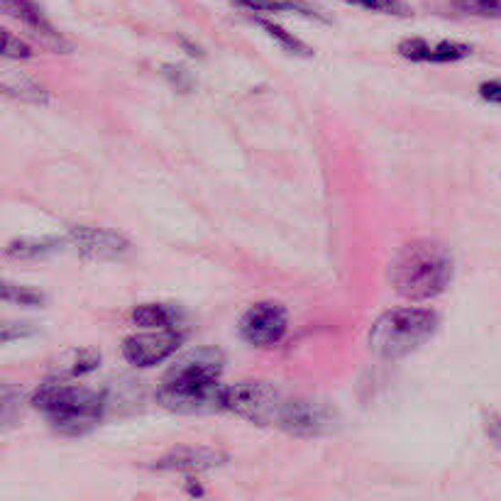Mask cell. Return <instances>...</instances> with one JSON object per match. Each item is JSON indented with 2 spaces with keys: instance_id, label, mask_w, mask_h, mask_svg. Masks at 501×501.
<instances>
[{
  "instance_id": "obj_7",
  "label": "cell",
  "mask_w": 501,
  "mask_h": 501,
  "mask_svg": "<svg viewBox=\"0 0 501 501\" xmlns=\"http://www.w3.org/2000/svg\"><path fill=\"white\" fill-rule=\"evenodd\" d=\"M286 328H289V318L284 306H279L274 301H262L245 314L240 323V336L255 347H270L286 336Z\"/></svg>"
},
{
  "instance_id": "obj_21",
  "label": "cell",
  "mask_w": 501,
  "mask_h": 501,
  "mask_svg": "<svg viewBox=\"0 0 501 501\" xmlns=\"http://www.w3.org/2000/svg\"><path fill=\"white\" fill-rule=\"evenodd\" d=\"M3 57H5V59H30L32 52L30 47L25 45V42H20L16 35L5 32V35H3Z\"/></svg>"
},
{
  "instance_id": "obj_16",
  "label": "cell",
  "mask_w": 501,
  "mask_h": 501,
  "mask_svg": "<svg viewBox=\"0 0 501 501\" xmlns=\"http://www.w3.org/2000/svg\"><path fill=\"white\" fill-rule=\"evenodd\" d=\"M232 3H238V5L252 10V13H299V16L323 20L318 10L301 3V0H232Z\"/></svg>"
},
{
  "instance_id": "obj_19",
  "label": "cell",
  "mask_w": 501,
  "mask_h": 501,
  "mask_svg": "<svg viewBox=\"0 0 501 501\" xmlns=\"http://www.w3.org/2000/svg\"><path fill=\"white\" fill-rule=\"evenodd\" d=\"M453 8L474 17H501V0H453Z\"/></svg>"
},
{
  "instance_id": "obj_13",
  "label": "cell",
  "mask_w": 501,
  "mask_h": 501,
  "mask_svg": "<svg viewBox=\"0 0 501 501\" xmlns=\"http://www.w3.org/2000/svg\"><path fill=\"white\" fill-rule=\"evenodd\" d=\"M101 365V352L96 350H67L54 359L49 367L52 379H79L83 374L93 372Z\"/></svg>"
},
{
  "instance_id": "obj_25",
  "label": "cell",
  "mask_w": 501,
  "mask_h": 501,
  "mask_svg": "<svg viewBox=\"0 0 501 501\" xmlns=\"http://www.w3.org/2000/svg\"><path fill=\"white\" fill-rule=\"evenodd\" d=\"M30 333H35V330L32 328H25L23 323H20V328L17 330H13L8 325V323H5V325H3V343H10V340H16V337H23V336H30Z\"/></svg>"
},
{
  "instance_id": "obj_8",
  "label": "cell",
  "mask_w": 501,
  "mask_h": 501,
  "mask_svg": "<svg viewBox=\"0 0 501 501\" xmlns=\"http://www.w3.org/2000/svg\"><path fill=\"white\" fill-rule=\"evenodd\" d=\"M184 343V333L174 328H157L155 333H140V336H130L123 343V355L130 365L135 367H155L165 362L179 350Z\"/></svg>"
},
{
  "instance_id": "obj_17",
  "label": "cell",
  "mask_w": 501,
  "mask_h": 501,
  "mask_svg": "<svg viewBox=\"0 0 501 501\" xmlns=\"http://www.w3.org/2000/svg\"><path fill=\"white\" fill-rule=\"evenodd\" d=\"M59 250L57 240H17L8 245V257H20V260H37V257L52 255Z\"/></svg>"
},
{
  "instance_id": "obj_18",
  "label": "cell",
  "mask_w": 501,
  "mask_h": 501,
  "mask_svg": "<svg viewBox=\"0 0 501 501\" xmlns=\"http://www.w3.org/2000/svg\"><path fill=\"white\" fill-rule=\"evenodd\" d=\"M255 23L260 25V27H262V30L270 35V37L277 39L279 45L284 47V49H289V52H293V54H301V57H311V49H308L304 42H299V39L293 37V35H289L286 30H282L279 25L270 23V20H262V17H257Z\"/></svg>"
},
{
  "instance_id": "obj_24",
  "label": "cell",
  "mask_w": 501,
  "mask_h": 501,
  "mask_svg": "<svg viewBox=\"0 0 501 501\" xmlns=\"http://www.w3.org/2000/svg\"><path fill=\"white\" fill-rule=\"evenodd\" d=\"M485 431L494 442H499V445H501V416H496V413H486V416H485Z\"/></svg>"
},
{
  "instance_id": "obj_2",
  "label": "cell",
  "mask_w": 501,
  "mask_h": 501,
  "mask_svg": "<svg viewBox=\"0 0 501 501\" xmlns=\"http://www.w3.org/2000/svg\"><path fill=\"white\" fill-rule=\"evenodd\" d=\"M391 282L399 296L409 301L435 299L453 282V257L441 242L411 240L391 262Z\"/></svg>"
},
{
  "instance_id": "obj_23",
  "label": "cell",
  "mask_w": 501,
  "mask_h": 501,
  "mask_svg": "<svg viewBox=\"0 0 501 501\" xmlns=\"http://www.w3.org/2000/svg\"><path fill=\"white\" fill-rule=\"evenodd\" d=\"M479 96L489 101V103L501 105V81H486L479 86Z\"/></svg>"
},
{
  "instance_id": "obj_6",
  "label": "cell",
  "mask_w": 501,
  "mask_h": 501,
  "mask_svg": "<svg viewBox=\"0 0 501 501\" xmlns=\"http://www.w3.org/2000/svg\"><path fill=\"white\" fill-rule=\"evenodd\" d=\"M274 426L299 438H314V435L336 431L337 413L321 399H284L279 406Z\"/></svg>"
},
{
  "instance_id": "obj_4",
  "label": "cell",
  "mask_w": 501,
  "mask_h": 501,
  "mask_svg": "<svg viewBox=\"0 0 501 501\" xmlns=\"http://www.w3.org/2000/svg\"><path fill=\"white\" fill-rule=\"evenodd\" d=\"M438 330V315L428 308H394L369 330V350L384 359H401L426 345Z\"/></svg>"
},
{
  "instance_id": "obj_12",
  "label": "cell",
  "mask_w": 501,
  "mask_h": 501,
  "mask_svg": "<svg viewBox=\"0 0 501 501\" xmlns=\"http://www.w3.org/2000/svg\"><path fill=\"white\" fill-rule=\"evenodd\" d=\"M399 54L411 61H431V64H448L470 57L472 47L463 42H438L428 45L426 39H406L399 45Z\"/></svg>"
},
{
  "instance_id": "obj_9",
  "label": "cell",
  "mask_w": 501,
  "mask_h": 501,
  "mask_svg": "<svg viewBox=\"0 0 501 501\" xmlns=\"http://www.w3.org/2000/svg\"><path fill=\"white\" fill-rule=\"evenodd\" d=\"M71 242L81 255L91 260H120L130 252V242L123 235L103 228H91V225H74L71 230Z\"/></svg>"
},
{
  "instance_id": "obj_22",
  "label": "cell",
  "mask_w": 501,
  "mask_h": 501,
  "mask_svg": "<svg viewBox=\"0 0 501 501\" xmlns=\"http://www.w3.org/2000/svg\"><path fill=\"white\" fill-rule=\"evenodd\" d=\"M347 3H357L369 10H379V13H401L399 0H347Z\"/></svg>"
},
{
  "instance_id": "obj_11",
  "label": "cell",
  "mask_w": 501,
  "mask_h": 501,
  "mask_svg": "<svg viewBox=\"0 0 501 501\" xmlns=\"http://www.w3.org/2000/svg\"><path fill=\"white\" fill-rule=\"evenodd\" d=\"M230 460L228 453L213 448H176L172 453H166L165 457H159L157 463L152 464V470L159 472H206L213 467H220Z\"/></svg>"
},
{
  "instance_id": "obj_1",
  "label": "cell",
  "mask_w": 501,
  "mask_h": 501,
  "mask_svg": "<svg viewBox=\"0 0 501 501\" xmlns=\"http://www.w3.org/2000/svg\"><path fill=\"white\" fill-rule=\"evenodd\" d=\"M223 365V352L213 347L181 357L159 384L157 401L172 411H201L208 406H220Z\"/></svg>"
},
{
  "instance_id": "obj_14",
  "label": "cell",
  "mask_w": 501,
  "mask_h": 501,
  "mask_svg": "<svg viewBox=\"0 0 501 501\" xmlns=\"http://www.w3.org/2000/svg\"><path fill=\"white\" fill-rule=\"evenodd\" d=\"M179 318V308L166 304H143L133 311V321L143 328H174Z\"/></svg>"
},
{
  "instance_id": "obj_10",
  "label": "cell",
  "mask_w": 501,
  "mask_h": 501,
  "mask_svg": "<svg viewBox=\"0 0 501 501\" xmlns=\"http://www.w3.org/2000/svg\"><path fill=\"white\" fill-rule=\"evenodd\" d=\"M0 5H3L5 16L20 20L32 32V37H37L39 45H45L47 49H52V52H69L71 49L67 39L54 30L52 23L42 16V10L35 3H30V0H0Z\"/></svg>"
},
{
  "instance_id": "obj_5",
  "label": "cell",
  "mask_w": 501,
  "mask_h": 501,
  "mask_svg": "<svg viewBox=\"0 0 501 501\" xmlns=\"http://www.w3.org/2000/svg\"><path fill=\"white\" fill-rule=\"evenodd\" d=\"M282 401H284L282 391L272 382H238L223 387L220 394V409L262 426L264 423L274 426Z\"/></svg>"
},
{
  "instance_id": "obj_20",
  "label": "cell",
  "mask_w": 501,
  "mask_h": 501,
  "mask_svg": "<svg viewBox=\"0 0 501 501\" xmlns=\"http://www.w3.org/2000/svg\"><path fill=\"white\" fill-rule=\"evenodd\" d=\"M3 299L16 301V304H23V306H39V304H45V296H42V293L16 284L3 286Z\"/></svg>"
},
{
  "instance_id": "obj_3",
  "label": "cell",
  "mask_w": 501,
  "mask_h": 501,
  "mask_svg": "<svg viewBox=\"0 0 501 501\" xmlns=\"http://www.w3.org/2000/svg\"><path fill=\"white\" fill-rule=\"evenodd\" d=\"M35 409L45 413L59 433L83 435L98 426L105 411V394L79 384H67V379H52L42 384L35 397Z\"/></svg>"
},
{
  "instance_id": "obj_15",
  "label": "cell",
  "mask_w": 501,
  "mask_h": 501,
  "mask_svg": "<svg viewBox=\"0 0 501 501\" xmlns=\"http://www.w3.org/2000/svg\"><path fill=\"white\" fill-rule=\"evenodd\" d=\"M0 86H3V91L10 98H17V101H25V103H47V91L23 74H10V71H5Z\"/></svg>"
}]
</instances>
